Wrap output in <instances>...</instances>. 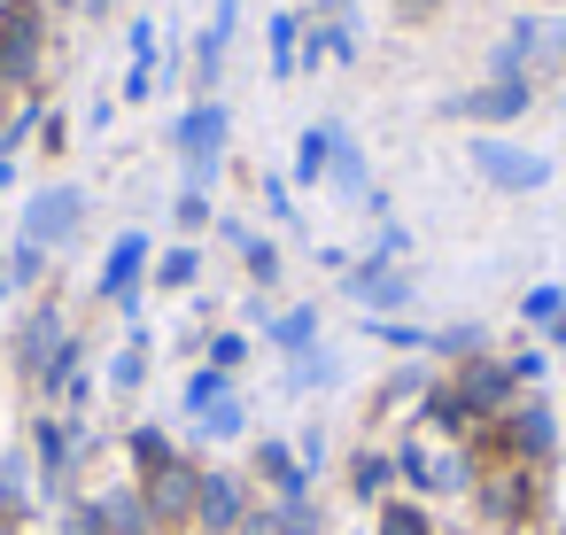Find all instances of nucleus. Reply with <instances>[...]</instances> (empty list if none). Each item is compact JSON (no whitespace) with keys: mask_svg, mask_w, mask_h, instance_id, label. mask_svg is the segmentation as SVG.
Listing matches in <instances>:
<instances>
[{"mask_svg":"<svg viewBox=\"0 0 566 535\" xmlns=\"http://www.w3.org/2000/svg\"><path fill=\"white\" fill-rule=\"evenodd\" d=\"M102 527H109V535H140V527H148V504H140V496H109V504H102Z\"/></svg>","mask_w":566,"mask_h":535,"instance_id":"obj_14","label":"nucleus"},{"mask_svg":"<svg viewBox=\"0 0 566 535\" xmlns=\"http://www.w3.org/2000/svg\"><path fill=\"white\" fill-rule=\"evenodd\" d=\"M202 218H210V202H202V187H187L179 195V225H202Z\"/></svg>","mask_w":566,"mask_h":535,"instance_id":"obj_25","label":"nucleus"},{"mask_svg":"<svg viewBox=\"0 0 566 535\" xmlns=\"http://www.w3.org/2000/svg\"><path fill=\"white\" fill-rule=\"evenodd\" d=\"M78 210H86V202H78V187H48V195L24 210V241H32V249L71 241V233H78Z\"/></svg>","mask_w":566,"mask_h":535,"instance_id":"obj_3","label":"nucleus"},{"mask_svg":"<svg viewBox=\"0 0 566 535\" xmlns=\"http://www.w3.org/2000/svg\"><path fill=\"white\" fill-rule=\"evenodd\" d=\"M202 427H210V434H233V427H241V403H218V411H210Z\"/></svg>","mask_w":566,"mask_h":535,"instance_id":"obj_30","label":"nucleus"},{"mask_svg":"<svg viewBox=\"0 0 566 535\" xmlns=\"http://www.w3.org/2000/svg\"><path fill=\"white\" fill-rule=\"evenodd\" d=\"M226 32H233V9H226V17L202 32V48H195V71H202V86H210V78H218V63H226Z\"/></svg>","mask_w":566,"mask_h":535,"instance_id":"obj_12","label":"nucleus"},{"mask_svg":"<svg viewBox=\"0 0 566 535\" xmlns=\"http://www.w3.org/2000/svg\"><path fill=\"white\" fill-rule=\"evenodd\" d=\"M473 164H481V179H496V187H512V195H527V187H543V179H551V164H543V156L504 148V140H473Z\"/></svg>","mask_w":566,"mask_h":535,"instance_id":"obj_2","label":"nucleus"},{"mask_svg":"<svg viewBox=\"0 0 566 535\" xmlns=\"http://www.w3.org/2000/svg\"><path fill=\"white\" fill-rule=\"evenodd\" d=\"M32 55H40V17L9 9L0 17V78H32Z\"/></svg>","mask_w":566,"mask_h":535,"instance_id":"obj_4","label":"nucleus"},{"mask_svg":"<svg viewBox=\"0 0 566 535\" xmlns=\"http://www.w3.org/2000/svg\"><path fill=\"white\" fill-rule=\"evenodd\" d=\"M458 403H465V411L504 403V373H496V365H473V373H465V388H458Z\"/></svg>","mask_w":566,"mask_h":535,"instance_id":"obj_11","label":"nucleus"},{"mask_svg":"<svg viewBox=\"0 0 566 535\" xmlns=\"http://www.w3.org/2000/svg\"><path fill=\"white\" fill-rule=\"evenodd\" d=\"M179 148H187V171H195V187L218 171V148H226V109L218 102H195L187 109V125H179Z\"/></svg>","mask_w":566,"mask_h":535,"instance_id":"obj_1","label":"nucleus"},{"mask_svg":"<svg viewBox=\"0 0 566 535\" xmlns=\"http://www.w3.org/2000/svg\"><path fill=\"white\" fill-rule=\"evenodd\" d=\"M256 465H264V473H272V481H280V489H287V496H295V489H303V473H295V458H287V450H264V458H256Z\"/></svg>","mask_w":566,"mask_h":535,"instance_id":"obj_23","label":"nucleus"},{"mask_svg":"<svg viewBox=\"0 0 566 535\" xmlns=\"http://www.w3.org/2000/svg\"><path fill=\"white\" fill-rule=\"evenodd\" d=\"M55 342H63V326H55V318H32V334H24V365H55Z\"/></svg>","mask_w":566,"mask_h":535,"instance_id":"obj_16","label":"nucleus"},{"mask_svg":"<svg viewBox=\"0 0 566 535\" xmlns=\"http://www.w3.org/2000/svg\"><path fill=\"white\" fill-rule=\"evenodd\" d=\"M218 403H226V380L218 373H195L187 380V411H218Z\"/></svg>","mask_w":566,"mask_h":535,"instance_id":"obj_18","label":"nucleus"},{"mask_svg":"<svg viewBox=\"0 0 566 535\" xmlns=\"http://www.w3.org/2000/svg\"><path fill=\"white\" fill-rule=\"evenodd\" d=\"M543 48V24H512L504 32V48H496V78H520V63Z\"/></svg>","mask_w":566,"mask_h":535,"instance_id":"obj_9","label":"nucleus"},{"mask_svg":"<svg viewBox=\"0 0 566 535\" xmlns=\"http://www.w3.org/2000/svg\"><path fill=\"white\" fill-rule=\"evenodd\" d=\"M187 504H195V473H187V465H164V473H148V512L179 520Z\"/></svg>","mask_w":566,"mask_h":535,"instance_id":"obj_8","label":"nucleus"},{"mask_svg":"<svg viewBox=\"0 0 566 535\" xmlns=\"http://www.w3.org/2000/svg\"><path fill=\"white\" fill-rule=\"evenodd\" d=\"M334 148H342V133H334V125H311V133H303V164H295V171H303V179L334 171Z\"/></svg>","mask_w":566,"mask_h":535,"instance_id":"obj_10","label":"nucleus"},{"mask_svg":"<svg viewBox=\"0 0 566 535\" xmlns=\"http://www.w3.org/2000/svg\"><path fill=\"white\" fill-rule=\"evenodd\" d=\"M295 40H303V24H295V17H272V71H280V78L303 63V55H295Z\"/></svg>","mask_w":566,"mask_h":535,"instance_id":"obj_15","label":"nucleus"},{"mask_svg":"<svg viewBox=\"0 0 566 535\" xmlns=\"http://www.w3.org/2000/svg\"><path fill=\"white\" fill-rule=\"evenodd\" d=\"M527 318H558V287H535L527 295Z\"/></svg>","mask_w":566,"mask_h":535,"instance_id":"obj_29","label":"nucleus"},{"mask_svg":"<svg viewBox=\"0 0 566 535\" xmlns=\"http://www.w3.org/2000/svg\"><path fill=\"white\" fill-rule=\"evenodd\" d=\"M450 109H458V117H504V125H512V117L527 109V78H496V86H481V94H465V102H450Z\"/></svg>","mask_w":566,"mask_h":535,"instance_id":"obj_6","label":"nucleus"},{"mask_svg":"<svg viewBox=\"0 0 566 535\" xmlns=\"http://www.w3.org/2000/svg\"><path fill=\"white\" fill-rule=\"evenodd\" d=\"M326 9H349V0H326Z\"/></svg>","mask_w":566,"mask_h":535,"instance_id":"obj_32","label":"nucleus"},{"mask_svg":"<svg viewBox=\"0 0 566 535\" xmlns=\"http://www.w3.org/2000/svg\"><path fill=\"white\" fill-rule=\"evenodd\" d=\"M334 179H342V195H365V164H357V148H349V140L334 148Z\"/></svg>","mask_w":566,"mask_h":535,"instance_id":"obj_20","label":"nucleus"},{"mask_svg":"<svg viewBox=\"0 0 566 535\" xmlns=\"http://www.w3.org/2000/svg\"><path fill=\"white\" fill-rule=\"evenodd\" d=\"M380 535H427L419 512H380Z\"/></svg>","mask_w":566,"mask_h":535,"instance_id":"obj_24","label":"nucleus"},{"mask_svg":"<svg viewBox=\"0 0 566 535\" xmlns=\"http://www.w3.org/2000/svg\"><path fill=\"white\" fill-rule=\"evenodd\" d=\"M512 442L543 458V450H551V419H543V411H520V419H512Z\"/></svg>","mask_w":566,"mask_h":535,"instance_id":"obj_17","label":"nucleus"},{"mask_svg":"<svg viewBox=\"0 0 566 535\" xmlns=\"http://www.w3.org/2000/svg\"><path fill=\"white\" fill-rule=\"evenodd\" d=\"M156 280H164V287H187V280H195V249H171V256L156 264Z\"/></svg>","mask_w":566,"mask_h":535,"instance_id":"obj_21","label":"nucleus"},{"mask_svg":"<svg viewBox=\"0 0 566 535\" xmlns=\"http://www.w3.org/2000/svg\"><path fill=\"white\" fill-rule=\"evenodd\" d=\"M241 249H249V264H256V280H272V272H280V256H272L264 241H241Z\"/></svg>","mask_w":566,"mask_h":535,"instance_id":"obj_28","label":"nucleus"},{"mask_svg":"<svg viewBox=\"0 0 566 535\" xmlns=\"http://www.w3.org/2000/svg\"><path fill=\"white\" fill-rule=\"evenodd\" d=\"M140 264H148V241H140V233H125V241L109 249V264H102V295H133Z\"/></svg>","mask_w":566,"mask_h":535,"instance_id":"obj_7","label":"nucleus"},{"mask_svg":"<svg viewBox=\"0 0 566 535\" xmlns=\"http://www.w3.org/2000/svg\"><path fill=\"white\" fill-rule=\"evenodd\" d=\"M32 272H40V249H32V241H24V249H17V256H9V280H32Z\"/></svg>","mask_w":566,"mask_h":535,"instance_id":"obj_27","label":"nucleus"},{"mask_svg":"<svg viewBox=\"0 0 566 535\" xmlns=\"http://www.w3.org/2000/svg\"><path fill=\"white\" fill-rule=\"evenodd\" d=\"M349 287H357V303H403V280H396V272H380V264H365Z\"/></svg>","mask_w":566,"mask_h":535,"instance_id":"obj_13","label":"nucleus"},{"mask_svg":"<svg viewBox=\"0 0 566 535\" xmlns=\"http://www.w3.org/2000/svg\"><path fill=\"white\" fill-rule=\"evenodd\" d=\"M195 504H202V527H210V535L241 527V481H226V473H202V481H195Z\"/></svg>","mask_w":566,"mask_h":535,"instance_id":"obj_5","label":"nucleus"},{"mask_svg":"<svg viewBox=\"0 0 566 535\" xmlns=\"http://www.w3.org/2000/svg\"><path fill=\"white\" fill-rule=\"evenodd\" d=\"M427 9H434V0H403V17H427Z\"/></svg>","mask_w":566,"mask_h":535,"instance_id":"obj_31","label":"nucleus"},{"mask_svg":"<svg viewBox=\"0 0 566 535\" xmlns=\"http://www.w3.org/2000/svg\"><path fill=\"white\" fill-rule=\"evenodd\" d=\"M311 326H318V311H287V318H280L272 334H280L287 349H303V342H311Z\"/></svg>","mask_w":566,"mask_h":535,"instance_id":"obj_22","label":"nucleus"},{"mask_svg":"<svg viewBox=\"0 0 566 535\" xmlns=\"http://www.w3.org/2000/svg\"><path fill=\"white\" fill-rule=\"evenodd\" d=\"M71 535H109V527H102V504H78V512H71Z\"/></svg>","mask_w":566,"mask_h":535,"instance_id":"obj_26","label":"nucleus"},{"mask_svg":"<svg viewBox=\"0 0 566 535\" xmlns=\"http://www.w3.org/2000/svg\"><path fill=\"white\" fill-rule=\"evenodd\" d=\"M133 458H140L148 473H164V465H171V442H164L156 427H140V434H133Z\"/></svg>","mask_w":566,"mask_h":535,"instance_id":"obj_19","label":"nucleus"}]
</instances>
